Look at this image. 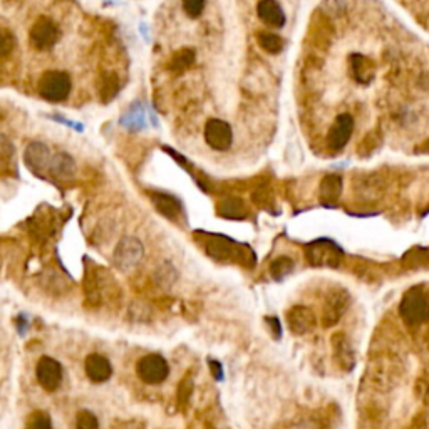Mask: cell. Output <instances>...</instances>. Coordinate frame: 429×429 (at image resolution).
I'll return each mask as SVG.
<instances>
[{
  "label": "cell",
  "instance_id": "1",
  "mask_svg": "<svg viewBox=\"0 0 429 429\" xmlns=\"http://www.w3.org/2000/svg\"><path fill=\"white\" fill-rule=\"evenodd\" d=\"M197 238L211 258L220 260V262H235L245 267L255 265V253L250 246L237 244L232 238L215 235V233L200 232L197 233Z\"/></svg>",
  "mask_w": 429,
  "mask_h": 429
},
{
  "label": "cell",
  "instance_id": "2",
  "mask_svg": "<svg viewBox=\"0 0 429 429\" xmlns=\"http://www.w3.org/2000/svg\"><path fill=\"white\" fill-rule=\"evenodd\" d=\"M307 262L315 268H337L341 265L344 252L339 245L329 238H319L305 246Z\"/></svg>",
  "mask_w": 429,
  "mask_h": 429
},
{
  "label": "cell",
  "instance_id": "3",
  "mask_svg": "<svg viewBox=\"0 0 429 429\" xmlns=\"http://www.w3.org/2000/svg\"><path fill=\"white\" fill-rule=\"evenodd\" d=\"M400 315L407 326H421L429 320V298L421 289H411L400 302Z\"/></svg>",
  "mask_w": 429,
  "mask_h": 429
},
{
  "label": "cell",
  "instance_id": "4",
  "mask_svg": "<svg viewBox=\"0 0 429 429\" xmlns=\"http://www.w3.org/2000/svg\"><path fill=\"white\" fill-rule=\"evenodd\" d=\"M72 82L67 72L47 71L39 79V94L51 103L66 101L71 94Z\"/></svg>",
  "mask_w": 429,
  "mask_h": 429
},
{
  "label": "cell",
  "instance_id": "5",
  "mask_svg": "<svg viewBox=\"0 0 429 429\" xmlns=\"http://www.w3.org/2000/svg\"><path fill=\"white\" fill-rule=\"evenodd\" d=\"M136 374L146 384H161L170 374V366H168L166 359L159 354H148L138 361Z\"/></svg>",
  "mask_w": 429,
  "mask_h": 429
},
{
  "label": "cell",
  "instance_id": "6",
  "mask_svg": "<svg viewBox=\"0 0 429 429\" xmlns=\"http://www.w3.org/2000/svg\"><path fill=\"white\" fill-rule=\"evenodd\" d=\"M145 255V249L143 244L138 238L134 237H124L121 238V242L116 245L114 255H112V262L119 270L128 272L138 265L143 260Z\"/></svg>",
  "mask_w": 429,
  "mask_h": 429
},
{
  "label": "cell",
  "instance_id": "7",
  "mask_svg": "<svg viewBox=\"0 0 429 429\" xmlns=\"http://www.w3.org/2000/svg\"><path fill=\"white\" fill-rule=\"evenodd\" d=\"M60 32L58 25L52 22L47 17H39L32 27L29 30V41L30 46L37 51H49L58 44Z\"/></svg>",
  "mask_w": 429,
  "mask_h": 429
},
{
  "label": "cell",
  "instance_id": "8",
  "mask_svg": "<svg viewBox=\"0 0 429 429\" xmlns=\"http://www.w3.org/2000/svg\"><path fill=\"white\" fill-rule=\"evenodd\" d=\"M116 287V280L110 275V272L96 270L94 274H86V297L93 303H101L104 297L112 296V289Z\"/></svg>",
  "mask_w": 429,
  "mask_h": 429
},
{
  "label": "cell",
  "instance_id": "9",
  "mask_svg": "<svg viewBox=\"0 0 429 429\" xmlns=\"http://www.w3.org/2000/svg\"><path fill=\"white\" fill-rule=\"evenodd\" d=\"M205 141L211 150L227 151L233 143V131L227 121L210 119L205 124Z\"/></svg>",
  "mask_w": 429,
  "mask_h": 429
},
{
  "label": "cell",
  "instance_id": "10",
  "mask_svg": "<svg viewBox=\"0 0 429 429\" xmlns=\"http://www.w3.org/2000/svg\"><path fill=\"white\" fill-rule=\"evenodd\" d=\"M36 378L47 392L58 391L62 383V366L52 357H41L36 366Z\"/></svg>",
  "mask_w": 429,
  "mask_h": 429
},
{
  "label": "cell",
  "instance_id": "11",
  "mask_svg": "<svg viewBox=\"0 0 429 429\" xmlns=\"http://www.w3.org/2000/svg\"><path fill=\"white\" fill-rule=\"evenodd\" d=\"M354 131V119L350 114H339L327 134V145L334 151H339L348 145Z\"/></svg>",
  "mask_w": 429,
  "mask_h": 429
},
{
  "label": "cell",
  "instance_id": "12",
  "mask_svg": "<svg viewBox=\"0 0 429 429\" xmlns=\"http://www.w3.org/2000/svg\"><path fill=\"white\" fill-rule=\"evenodd\" d=\"M52 156L54 154H51V151L46 145H42V143H32V145H29L27 150H25L24 161L30 171L42 175V173L51 170Z\"/></svg>",
  "mask_w": 429,
  "mask_h": 429
},
{
  "label": "cell",
  "instance_id": "13",
  "mask_svg": "<svg viewBox=\"0 0 429 429\" xmlns=\"http://www.w3.org/2000/svg\"><path fill=\"white\" fill-rule=\"evenodd\" d=\"M84 371L89 381H93V383H96V384L106 383V381L112 376L111 362L101 354L88 355L84 362Z\"/></svg>",
  "mask_w": 429,
  "mask_h": 429
},
{
  "label": "cell",
  "instance_id": "14",
  "mask_svg": "<svg viewBox=\"0 0 429 429\" xmlns=\"http://www.w3.org/2000/svg\"><path fill=\"white\" fill-rule=\"evenodd\" d=\"M287 322L290 331L297 334V336H303V334L310 332L314 329L315 317L312 310L307 309V307L297 305L287 312Z\"/></svg>",
  "mask_w": 429,
  "mask_h": 429
},
{
  "label": "cell",
  "instance_id": "15",
  "mask_svg": "<svg viewBox=\"0 0 429 429\" xmlns=\"http://www.w3.org/2000/svg\"><path fill=\"white\" fill-rule=\"evenodd\" d=\"M257 14L263 24L270 27L280 29L285 25L284 8L277 0H260L257 6Z\"/></svg>",
  "mask_w": 429,
  "mask_h": 429
},
{
  "label": "cell",
  "instance_id": "16",
  "mask_svg": "<svg viewBox=\"0 0 429 429\" xmlns=\"http://www.w3.org/2000/svg\"><path fill=\"white\" fill-rule=\"evenodd\" d=\"M349 302V293L345 290H334L329 296L326 302V309H324V320H326V326H332L337 320L341 319V315L345 312Z\"/></svg>",
  "mask_w": 429,
  "mask_h": 429
},
{
  "label": "cell",
  "instance_id": "17",
  "mask_svg": "<svg viewBox=\"0 0 429 429\" xmlns=\"http://www.w3.org/2000/svg\"><path fill=\"white\" fill-rule=\"evenodd\" d=\"M153 205L156 210L161 213L164 218L171 220V222H178V220L183 216V205H181L180 200L171 194L166 193H154L153 194Z\"/></svg>",
  "mask_w": 429,
  "mask_h": 429
},
{
  "label": "cell",
  "instance_id": "18",
  "mask_svg": "<svg viewBox=\"0 0 429 429\" xmlns=\"http://www.w3.org/2000/svg\"><path fill=\"white\" fill-rule=\"evenodd\" d=\"M342 193V178L339 175H327L320 181V202L332 205L339 200Z\"/></svg>",
  "mask_w": 429,
  "mask_h": 429
},
{
  "label": "cell",
  "instance_id": "19",
  "mask_svg": "<svg viewBox=\"0 0 429 429\" xmlns=\"http://www.w3.org/2000/svg\"><path fill=\"white\" fill-rule=\"evenodd\" d=\"M350 71H352L355 81L361 82V84L371 82L372 76H374V66H372V62L361 54L350 55Z\"/></svg>",
  "mask_w": 429,
  "mask_h": 429
},
{
  "label": "cell",
  "instance_id": "20",
  "mask_svg": "<svg viewBox=\"0 0 429 429\" xmlns=\"http://www.w3.org/2000/svg\"><path fill=\"white\" fill-rule=\"evenodd\" d=\"M216 210H218L220 216L230 220H244L249 215L245 203L240 198H228V200L220 202Z\"/></svg>",
  "mask_w": 429,
  "mask_h": 429
},
{
  "label": "cell",
  "instance_id": "21",
  "mask_svg": "<svg viewBox=\"0 0 429 429\" xmlns=\"http://www.w3.org/2000/svg\"><path fill=\"white\" fill-rule=\"evenodd\" d=\"M76 166L74 161H72V158L66 153H58L52 156V161H51V173L54 176L59 178H69L74 173Z\"/></svg>",
  "mask_w": 429,
  "mask_h": 429
},
{
  "label": "cell",
  "instance_id": "22",
  "mask_svg": "<svg viewBox=\"0 0 429 429\" xmlns=\"http://www.w3.org/2000/svg\"><path fill=\"white\" fill-rule=\"evenodd\" d=\"M194 59H197V52L190 49V47H185V49L176 51L175 54H173L170 60V69L175 72H183L193 66Z\"/></svg>",
  "mask_w": 429,
  "mask_h": 429
},
{
  "label": "cell",
  "instance_id": "23",
  "mask_svg": "<svg viewBox=\"0 0 429 429\" xmlns=\"http://www.w3.org/2000/svg\"><path fill=\"white\" fill-rule=\"evenodd\" d=\"M257 42L268 54H279L284 49V39L274 32H260L257 36Z\"/></svg>",
  "mask_w": 429,
  "mask_h": 429
},
{
  "label": "cell",
  "instance_id": "24",
  "mask_svg": "<svg viewBox=\"0 0 429 429\" xmlns=\"http://www.w3.org/2000/svg\"><path fill=\"white\" fill-rule=\"evenodd\" d=\"M118 91H119L118 76L112 74V72H110V74H104L101 84H99V98H101L104 103H110L112 98H116Z\"/></svg>",
  "mask_w": 429,
  "mask_h": 429
},
{
  "label": "cell",
  "instance_id": "25",
  "mask_svg": "<svg viewBox=\"0 0 429 429\" xmlns=\"http://www.w3.org/2000/svg\"><path fill=\"white\" fill-rule=\"evenodd\" d=\"M293 272V260L289 257H279L270 265V275L277 282H282Z\"/></svg>",
  "mask_w": 429,
  "mask_h": 429
},
{
  "label": "cell",
  "instance_id": "26",
  "mask_svg": "<svg viewBox=\"0 0 429 429\" xmlns=\"http://www.w3.org/2000/svg\"><path fill=\"white\" fill-rule=\"evenodd\" d=\"M15 36L12 34V30L8 29H0V59L11 55L15 49Z\"/></svg>",
  "mask_w": 429,
  "mask_h": 429
},
{
  "label": "cell",
  "instance_id": "27",
  "mask_svg": "<svg viewBox=\"0 0 429 429\" xmlns=\"http://www.w3.org/2000/svg\"><path fill=\"white\" fill-rule=\"evenodd\" d=\"M185 14L192 19H197L205 11V0H183Z\"/></svg>",
  "mask_w": 429,
  "mask_h": 429
},
{
  "label": "cell",
  "instance_id": "28",
  "mask_svg": "<svg viewBox=\"0 0 429 429\" xmlns=\"http://www.w3.org/2000/svg\"><path fill=\"white\" fill-rule=\"evenodd\" d=\"M27 428H51V418L47 413H42V411H36V413H32L29 416L27 424H25Z\"/></svg>",
  "mask_w": 429,
  "mask_h": 429
},
{
  "label": "cell",
  "instance_id": "29",
  "mask_svg": "<svg viewBox=\"0 0 429 429\" xmlns=\"http://www.w3.org/2000/svg\"><path fill=\"white\" fill-rule=\"evenodd\" d=\"M76 426L79 429H96L99 426L96 416L89 411H81L76 418Z\"/></svg>",
  "mask_w": 429,
  "mask_h": 429
},
{
  "label": "cell",
  "instance_id": "30",
  "mask_svg": "<svg viewBox=\"0 0 429 429\" xmlns=\"http://www.w3.org/2000/svg\"><path fill=\"white\" fill-rule=\"evenodd\" d=\"M12 156H14V146H12V143L6 136L0 134V164L11 161Z\"/></svg>",
  "mask_w": 429,
  "mask_h": 429
},
{
  "label": "cell",
  "instance_id": "31",
  "mask_svg": "<svg viewBox=\"0 0 429 429\" xmlns=\"http://www.w3.org/2000/svg\"><path fill=\"white\" fill-rule=\"evenodd\" d=\"M192 389H193V383L192 379L190 378H185L183 383H180V402H186L188 401L190 394H192Z\"/></svg>",
  "mask_w": 429,
  "mask_h": 429
},
{
  "label": "cell",
  "instance_id": "32",
  "mask_svg": "<svg viewBox=\"0 0 429 429\" xmlns=\"http://www.w3.org/2000/svg\"><path fill=\"white\" fill-rule=\"evenodd\" d=\"M208 366H210L211 374H213V378L216 381H222L223 379V369H222V364L218 361H208Z\"/></svg>",
  "mask_w": 429,
  "mask_h": 429
},
{
  "label": "cell",
  "instance_id": "33",
  "mask_svg": "<svg viewBox=\"0 0 429 429\" xmlns=\"http://www.w3.org/2000/svg\"><path fill=\"white\" fill-rule=\"evenodd\" d=\"M267 322H268V326L272 327V332H274V336L277 337V339H279V337L282 336V326H280L279 319L268 317V319H267Z\"/></svg>",
  "mask_w": 429,
  "mask_h": 429
}]
</instances>
